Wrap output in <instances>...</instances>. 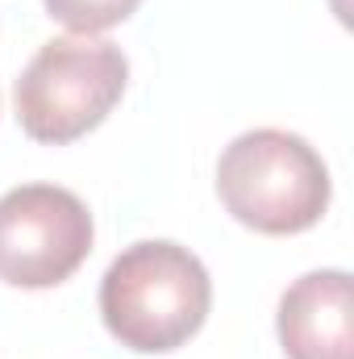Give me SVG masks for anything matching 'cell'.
<instances>
[{
	"label": "cell",
	"mask_w": 354,
	"mask_h": 359,
	"mask_svg": "<svg viewBox=\"0 0 354 359\" xmlns=\"http://www.w3.org/2000/svg\"><path fill=\"white\" fill-rule=\"evenodd\" d=\"M213 309V280L204 264L167 238H146L125 247L100 280L104 330L138 351L167 355L200 334Z\"/></svg>",
	"instance_id": "1"
},
{
	"label": "cell",
	"mask_w": 354,
	"mask_h": 359,
	"mask_svg": "<svg viewBox=\"0 0 354 359\" xmlns=\"http://www.w3.org/2000/svg\"><path fill=\"white\" fill-rule=\"evenodd\" d=\"M217 196L234 222L255 234H304L334 196L325 159L288 130H246L217 159Z\"/></svg>",
	"instance_id": "2"
},
{
	"label": "cell",
	"mask_w": 354,
	"mask_h": 359,
	"mask_svg": "<svg viewBox=\"0 0 354 359\" xmlns=\"http://www.w3.org/2000/svg\"><path fill=\"white\" fill-rule=\"evenodd\" d=\"M129 84V59L113 42L50 38L17 80V121L34 142L67 147L96 130Z\"/></svg>",
	"instance_id": "3"
},
{
	"label": "cell",
	"mask_w": 354,
	"mask_h": 359,
	"mask_svg": "<svg viewBox=\"0 0 354 359\" xmlns=\"http://www.w3.org/2000/svg\"><path fill=\"white\" fill-rule=\"evenodd\" d=\"M88 205L59 184H21L0 196V280L13 288H55L92 255Z\"/></svg>",
	"instance_id": "4"
},
{
	"label": "cell",
	"mask_w": 354,
	"mask_h": 359,
	"mask_svg": "<svg viewBox=\"0 0 354 359\" xmlns=\"http://www.w3.org/2000/svg\"><path fill=\"white\" fill-rule=\"evenodd\" d=\"M288 359H354V284L342 268L309 271L288 284L275 313Z\"/></svg>",
	"instance_id": "5"
},
{
	"label": "cell",
	"mask_w": 354,
	"mask_h": 359,
	"mask_svg": "<svg viewBox=\"0 0 354 359\" xmlns=\"http://www.w3.org/2000/svg\"><path fill=\"white\" fill-rule=\"evenodd\" d=\"M42 4L76 38H92V34H104V29L129 21L142 0H42Z\"/></svg>",
	"instance_id": "6"
}]
</instances>
